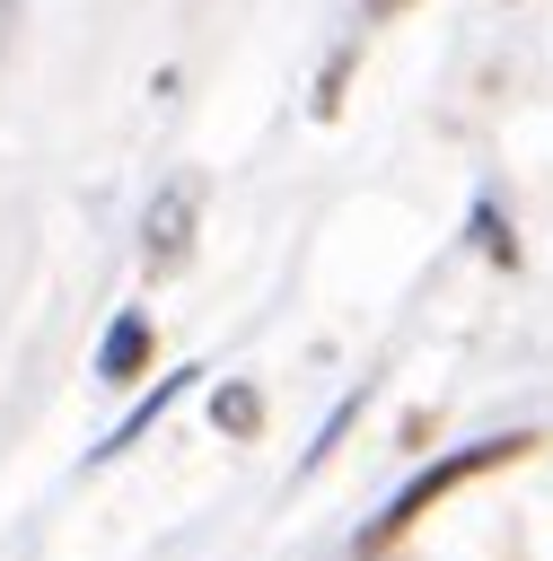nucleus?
Masks as SVG:
<instances>
[{"mask_svg":"<svg viewBox=\"0 0 553 561\" xmlns=\"http://www.w3.org/2000/svg\"><path fill=\"white\" fill-rule=\"evenodd\" d=\"M386 9H404V0H360V18H386Z\"/></svg>","mask_w":553,"mask_h":561,"instance_id":"nucleus-5","label":"nucleus"},{"mask_svg":"<svg viewBox=\"0 0 553 561\" xmlns=\"http://www.w3.org/2000/svg\"><path fill=\"white\" fill-rule=\"evenodd\" d=\"M140 359H149V324H140V316H123V324L105 333L97 368H105V386H132V377H140Z\"/></svg>","mask_w":553,"mask_h":561,"instance_id":"nucleus-3","label":"nucleus"},{"mask_svg":"<svg viewBox=\"0 0 553 561\" xmlns=\"http://www.w3.org/2000/svg\"><path fill=\"white\" fill-rule=\"evenodd\" d=\"M211 412H219V430H255V421H263L255 386H219V403H211Z\"/></svg>","mask_w":553,"mask_h":561,"instance_id":"nucleus-4","label":"nucleus"},{"mask_svg":"<svg viewBox=\"0 0 553 561\" xmlns=\"http://www.w3.org/2000/svg\"><path fill=\"white\" fill-rule=\"evenodd\" d=\"M184 245H193V184H167V193L149 202V237H140V263H149V272H167Z\"/></svg>","mask_w":553,"mask_h":561,"instance_id":"nucleus-2","label":"nucleus"},{"mask_svg":"<svg viewBox=\"0 0 553 561\" xmlns=\"http://www.w3.org/2000/svg\"><path fill=\"white\" fill-rule=\"evenodd\" d=\"M527 447H535L527 430H500V438H483V447H456V456H439V465H430L413 491H395V500H386V517H369V535H360V561H369V552H386L404 526H421V517H430L448 491H465L474 473H492V465H518Z\"/></svg>","mask_w":553,"mask_h":561,"instance_id":"nucleus-1","label":"nucleus"}]
</instances>
